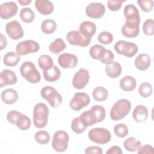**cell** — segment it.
<instances>
[{
	"label": "cell",
	"instance_id": "ab89813d",
	"mask_svg": "<svg viewBox=\"0 0 154 154\" xmlns=\"http://www.w3.org/2000/svg\"><path fill=\"white\" fill-rule=\"evenodd\" d=\"M114 132L118 137L124 138L128 135L129 130L125 124L119 123L114 127Z\"/></svg>",
	"mask_w": 154,
	"mask_h": 154
},
{
	"label": "cell",
	"instance_id": "484cf974",
	"mask_svg": "<svg viewBox=\"0 0 154 154\" xmlns=\"http://www.w3.org/2000/svg\"><path fill=\"white\" fill-rule=\"evenodd\" d=\"M1 97L4 103L7 105H11L17 100L19 95L15 90L13 88H7L1 93Z\"/></svg>",
	"mask_w": 154,
	"mask_h": 154
},
{
	"label": "cell",
	"instance_id": "60d3db41",
	"mask_svg": "<svg viewBox=\"0 0 154 154\" xmlns=\"http://www.w3.org/2000/svg\"><path fill=\"white\" fill-rule=\"evenodd\" d=\"M112 34L108 31H102L97 36V40L99 43L103 45H109L113 41Z\"/></svg>",
	"mask_w": 154,
	"mask_h": 154
},
{
	"label": "cell",
	"instance_id": "1f68e13d",
	"mask_svg": "<svg viewBox=\"0 0 154 154\" xmlns=\"http://www.w3.org/2000/svg\"><path fill=\"white\" fill-rule=\"evenodd\" d=\"M141 145V141L137 140L135 138L132 137L126 138L123 142V146L125 149L131 152L137 151Z\"/></svg>",
	"mask_w": 154,
	"mask_h": 154
},
{
	"label": "cell",
	"instance_id": "5bb4252c",
	"mask_svg": "<svg viewBox=\"0 0 154 154\" xmlns=\"http://www.w3.org/2000/svg\"><path fill=\"white\" fill-rule=\"evenodd\" d=\"M66 40L72 45L85 47L90 45L91 39L84 37L78 31H70L66 34Z\"/></svg>",
	"mask_w": 154,
	"mask_h": 154
},
{
	"label": "cell",
	"instance_id": "ba28073f",
	"mask_svg": "<svg viewBox=\"0 0 154 154\" xmlns=\"http://www.w3.org/2000/svg\"><path fill=\"white\" fill-rule=\"evenodd\" d=\"M69 136L67 132L64 131L60 130L56 131L52 141V147L58 152H64L68 147Z\"/></svg>",
	"mask_w": 154,
	"mask_h": 154
},
{
	"label": "cell",
	"instance_id": "f546056e",
	"mask_svg": "<svg viewBox=\"0 0 154 154\" xmlns=\"http://www.w3.org/2000/svg\"><path fill=\"white\" fill-rule=\"evenodd\" d=\"M57 25L56 22L51 19H48L43 20L41 24L42 31L46 34L54 33L57 29Z\"/></svg>",
	"mask_w": 154,
	"mask_h": 154
},
{
	"label": "cell",
	"instance_id": "836d02e7",
	"mask_svg": "<svg viewBox=\"0 0 154 154\" xmlns=\"http://www.w3.org/2000/svg\"><path fill=\"white\" fill-rule=\"evenodd\" d=\"M37 63L39 67L43 71L49 69L54 66L53 60L51 57L45 54L41 55L38 58Z\"/></svg>",
	"mask_w": 154,
	"mask_h": 154
},
{
	"label": "cell",
	"instance_id": "7c38bea8",
	"mask_svg": "<svg viewBox=\"0 0 154 154\" xmlns=\"http://www.w3.org/2000/svg\"><path fill=\"white\" fill-rule=\"evenodd\" d=\"M90 80V73L88 70L81 68L76 72L72 79V85L78 90L83 89L87 85Z\"/></svg>",
	"mask_w": 154,
	"mask_h": 154
},
{
	"label": "cell",
	"instance_id": "f6af8a7d",
	"mask_svg": "<svg viewBox=\"0 0 154 154\" xmlns=\"http://www.w3.org/2000/svg\"><path fill=\"white\" fill-rule=\"evenodd\" d=\"M125 1H112L109 0L107 1V6L108 8L112 11H118L122 5V3Z\"/></svg>",
	"mask_w": 154,
	"mask_h": 154
},
{
	"label": "cell",
	"instance_id": "2e32d148",
	"mask_svg": "<svg viewBox=\"0 0 154 154\" xmlns=\"http://www.w3.org/2000/svg\"><path fill=\"white\" fill-rule=\"evenodd\" d=\"M105 8L100 2H91L85 8V13L90 18L100 19L105 14Z\"/></svg>",
	"mask_w": 154,
	"mask_h": 154
},
{
	"label": "cell",
	"instance_id": "4316f807",
	"mask_svg": "<svg viewBox=\"0 0 154 154\" xmlns=\"http://www.w3.org/2000/svg\"><path fill=\"white\" fill-rule=\"evenodd\" d=\"M43 74L44 79L46 81L52 82L59 79L61 76V71L57 66L54 65L51 69L43 71Z\"/></svg>",
	"mask_w": 154,
	"mask_h": 154
},
{
	"label": "cell",
	"instance_id": "7a4b0ae2",
	"mask_svg": "<svg viewBox=\"0 0 154 154\" xmlns=\"http://www.w3.org/2000/svg\"><path fill=\"white\" fill-rule=\"evenodd\" d=\"M131 109V103L126 99L118 100L112 106L109 115L114 121H118L126 117Z\"/></svg>",
	"mask_w": 154,
	"mask_h": 154
},
{
	"label": "cell",
	"instance_id": "52a82bcc",
	"mask_svg": "<svg viewBox=\"0 0 154 154\" xmlns=\"http://www.w3.org/2000/svg\"><path fill=\"white\" fill-rule=\"evenodd\" d=\"M88 138L91 141L98 144H105L111 139L110 132L104 128H95L88 132Z\"/></svg>",
	"mask_w": 154,
	"mask_h": 154
},
{
	"label": "cell",
	"instance_id": "cb8c5ba5",
	"mask_svg": "<svg viewBox=\"0 0 154 154\" xmlns=\"http://www.w3.org/2000/svg\"><path fill=\"white\" fill-rule=\"evenodd\" d=\"M135 67L141 71L147 70L150 66L151 60L150 57L146 54H140L135 60Z\"/></svg>",
	"mask_w": 154,
	"mask_h": 154
},
{
	"label": "cell",
	"instance_id": "5b68a950",
	"mask_svg": "<svg viewBox=\"0 0 154 154\" xmlns=\"http://www.w3.org/2000/svg\"><path fill=\"white\" fill-rule=\"evenodd\" d=\"M22 76L31 84L38 83L41 80V75L35 64L31 61H25L20 67Z\"/></svg>",
	"mask_w": 154,
	"mask_h": 154
},
{
	"label": "cell",
	"instance_id": "83f0119b",
	"mask_svg": "<svg viewBox=\"0 0 154 154\" xmlns=\"http://www.w3.org/2000/svg\"><path fill=\"white\" fill-rule=\"evenodd\" d=\"M119 85L123 90L125 91H131L135 88L137 81L133 76L126 75L120 80Z\"/></svg>",
	"mask_w": 154,
	"mask_h": 154
},
{
	"label": "cell",
	"instance_id": "603a6c76",
	"mask_svg": "<svg viewBox=\"0 0 154 154\" xmlns=\"http://www.w3.org/2000/svg\"><path fill=\"white\" fill-rule=\"evenodd\" d=\"M148 114L149 112L147 108L143 105H138L134 109L132 117L136 122L142 123L147 120Z\"/></svg>",
	"mask_w": 154,
	"mask_h": 154
},
{
	"label": "cell",
	"instance_id": "f1b7e54d",
	"mask_svg": "<svg viewBox=\"0 0 154 154\" xmlns=\"http://www.w3.org/2000/svg\"><path fill=\"white\" fill-rule=\"evenodd\" d=\"M20 60V56L14 52L11 51L5 54L3 58L4 64L8 67H14Z\"/></svg>",
	"mask_w": 154,
	"mask_h": 154
},
{
	"label": "cell",
	"instance_id": "4fadbf2b",
	"mask_svg": "<svg viewBox=\"0 0 154 154\" xmlns=\"http://www.w3.org/2000/svg\"><path fill=\"white\" fill-rule=\"evenodd\" d=\"M5 31L8 36L13 40H18L22 38L24 34L20 23L16 20H11L6 24Z\"/></svg>",
	"mask_w": 154,
	"mask_h": 154
},
{
	"label": "cell",
	"instance_id": "8fae6325",
	"mask_svg": "<svg viewBox=\"0 0 154 154\" xmlns=\"http://www.w3.org/2000/svg\"><path fill=\"white\" fill-rule=\"evenodd\" d=\"M90 102L89 96L84 92L76 93L70 101L71 109L75 111H79L87 106Z\"/></svg>",
	"mask_w": 154,
	"mask_h": 154
},
{
	"label": "cell",
	"instance_id": "c3c4849f",
	"mask_svg": "<svg viewBox=\"0 0 154 154\" xmlns=\"http://www.w3.org/2000/svg\"><path fill=\"white\" fill-rule=\"evenodd\" d=\"M107 154H122V149L117 146H113L111 147L106 152Z\"/></svg>",
	"mask_w": 154,
	"mask_h": 154
},
{
	"label": "cell",
	"instance_id": "ac0fdd59",
	"mask_svg": "<svg viewBox=\"0 0 154 154\" xmlns=\"http://www.w3.org/2000/svg\"><path fill=\"white\" fill-rule=\"evenodd\" d=\"M124 16L126 19V22H137L140 23L141 19L140 12L138 8L132 4L126 5L123 10Z\"/></svg>",
	"mask_w": 154,
	"mask_h": 154
},
{
	"label": "cell",
	"instance_id": "9a60e30c",
	"mask_svg": "<svg viewBox=\"0 0 154 154\" xmlns=\"http://www.w3.org/2000/svg\"><path fill=\"white\" fill-rule=\"evenodd\" d=\"M18 11V7L13 1L2 3L0 6V17L3 20H7L15 16Z\"/></svg>",
	"mask_w": 154,
	"mask_h": 154
},
{
	"label": "cell",
	"instance_id": "7402d4cb",
	"mask_svg": "<svg viewBox=\"0 0 154 154\" xmlns=\"http://www.w3.org/2000/svg\"><path fill=\"white\" fill-rule=\"evenodd\" d=\"M35 7L37 10L42 15H49L54 11V5L52 2L48 0H36Z\"/></svg>",
	"mask_w": 154,
	"mask_h": 154
},
{
	"label": "cell",
	"instance_id": "7dc6e473",
	"mask_svg": "<svg viewBox=\"0 0 154 154\" xmlns=\"http://www.w3.org/2000/svg\"><path fill=\"white\" fill-rule=\"evenodd\" d=\"M85 153L90 154V153H96V154H102L103 150L101 147L99 146H90L85 149Z\"/></svg>",
	"mask_w": 154,
	"mask_h": 154
},
{
	"label": "cell",
	"instance_id": "b9f144b4",
	"mask_svg": "<svg viewBox=\"0 0 154 154\" xmlns=\"http://www.w3.org/2000/svg\"><path fill=\"white\" fill-rule=\"evenodd\" d=\"M143 31L146 35H154V21L152 19H147L143 24Z\"/></svg>",
	"mask_w": 154,
	"mask_h": 154
},
{
	"label": "cell",
	"instance_id": "e575fe53",
	"mask_svg": "<svg viewBox=\"0 0 154 154\" xmlns=\"http://www.w3.org/2000/svg\"><path fill=\"white\" fill-rule=\"evenodd\" d=\"M20 17L23 22L30 23L34 20L35 14L31 8L25 7L20 10Z\"/></svg>",
	"mask_w": 154,
	"mask_h": 154
},
{
	"label": "cell",
	"instance_id": "7bdbcfd3",
	"mask_svg": "<svg viewBox=\"0 0 154 154\" xmlns=\"http://www.w3.org/2000/svg\"><path fill=\"white\" fill-rule=\"evenodd\" d=\"M137 2L142 11L146 13L151 11L153 8V0H138Z\"/></svg>",
	"mask_w": 154,
	"mask_h": 154
},
{
	"label": "cell",
	"instance_id": "ee69618b",
	"mask_svg": "<svg viewBox=\"0 0 154 154\" xmlns=\"http://www.w3.org/2000/svg\"><path fill=\"white\" fill-rule=\"evenodd\" d=\"M105 49V48L100 45H94L91 46L89 50V54L91 57L94 60H98L102 51Z\"/></svg>",
	"mask_w": 154,
	"mask_h": 154
},
{
	"label": "cell",
	"instance_id": "d6a6232c",
	"mask_svg": "<svg viewBox=\"0 0 154 154\" xmlns=\"http://www.w3.org/2000/svg\"><path fill=\"white\" fill-rule=\"evenodd\" d=\"M92 94L95 100L97 102H103L107 99L108 92L105 87L99 86L93 90Z\"/></svg>",
	"mask_w": 154,
	"mask_h": 154
},
{
	"label": "cell",
	"instance_id": "44dd1931",
	"mask_svg": "<svg viewBox=\"0 0 154 154\" xmlns=\"http://www.w3.org/2000/svg\"><path fill=\"white\" fill-rule=\"evenodd\" d=\"M79 31L84 37L91 39L96 32V26L94 22L85 20L80 24Z\"/></svg>",
	"mask_w": 154,
	"mask_h": 154
},
{
	"label": "cell",
	"instance_id": "f907efd6",
	"mask_svg": "<svg viewBox=\"0 0 154 154\" xmlns=\"http://www.w3.org/2000/svg\"><path fill=\"white\" fill-rule=\"evenodd\" d=\"M32 2L31 0H18V2L22 5H28Z\"/></svg>",
	"mask_w": 154,
	"mask_h": 154
},
{
	"label": "cell",
	"instance_id": "ffe728a7",
	"mask_svg": "<svg viewBox=\"0 0 154 154\" xmlns=\"http://www.w3.org/2000/svg\"><path fill=\"white\" fill-rule=\"evenodd\" d=\"M17 81L16 74L11 70L4 69L0 74V87L14 85Z\"/></svg>",
	"mask_w": 154,
	"mask_h": 154
},
{
	"label": "cell",
	"instance_id": "d6986e66",
	"mask_svg": "<svg viewBox=\"0 0 154 154\" xmlns=\"http://www.w3.org/2000/svg\"><path fill=\"white\" fill-rule=\"evenodd\" d=\"M122 34L128 38H135L140 34V23L126 22L121 29Z\"/></svg>",
	"mask_w": 154,
	"mask_h": 154
},
{
	"label": "cell",
	"instance_id": "277c9868",
	"mask_svg": "<svg viewBox=\"0 0 154 154\" xmlns=\"http://www.w3.org/2000/svg\"><path fill=\"white\" fill-rule=\"evenodd\" d=\"M7 121L12 124L16 125L22 131L28 130L31 125L30 119L26 115L16 110H11L8 112L6 116Z\"/></svg>",
	"mask_w": 154,
	"mask_h": 154
},
{
	"label": "cell",
	"instance_id": "f35d334b",
	"mask_svg": "<svg viewBox=\"0 0 154 154\" xmlns=\"http://www.w3.org/2000/svg\"><path fill=\"white\" fill-rule=\"evenodd\" d=\"M86 128L87 127L82 124L79 117L74 118L71 122V129L77 134L83 133Z\"/></svg>",
	"mask_w": 154,
	"mask_h": 154
},
{
	"label": "cell",
	"instance_id": "d4e9b609",
	"mask_svg": "<svg viewBox=\"0 0 154 154\" xmlns=\"http://www.w3.org/2000/svg\"><path fill=\"white\" fill-rule=\"evenodd\" d=\"M105 71L107 76L111 78H116L119 77L122 72V68L120 64L117 61H112L106 64Z\"/></svg>",
	"mask_w": 154,
	"mask_h": 154
},
{
	"label": "cell",
	"instance_id": "8992f818",
	"mask_svg": "<svg viewBox=\"0 0 154 154\" xmlns=\"http://www.w3.org/2000/svg\"><path fill=\"white\" fill-rule=\"evenodd\" d=\"M40 94L53 108L59 107L62 103L61 95L53 87L49 85L44 87L40 91Z\"/></svg>",
	"mask_w": 154,
	"mask_h": 154
},
{
	"label": "cell",
	"instance_id": "4dcf8cb0",
	"mask_svg": "<svg viewBox=\"0 0 154 154\" xmlns=\"http://www.w3.org/2000/svg\"><path fill=\"white\" fill-rule=\"evenodd\" d=\"M66 47L64 41L61 38H57L49 45V50L53 54H58L64 51Z\"/></svg>",
	"mask_w": 154,
	"mask_h": 154
},
{
	"label": "cell",
	"instance_id": "30bf717a",
	"mask_svg": "<svg viewBox=\"0 0 154 154\" xmlns=\"http://www.w3.org/2000/svg\"><path fill=\"white\" fill-rule=\"evenodd\" d=\"M40 49L39 44L32 40H26L19 43L16 47V53L19 55H25L35 53Z\"/></svg>",
	"mask_w": 154,
	"mask_h": 154
},
{
	"label": "cell",
	"instance_id": "681fc988",
	"mask_svg": "<svg viewBox=\"0 0 154 154\" xmlns=\"http://www.w3.org/2000/svg\"><path fill=\"white\" fill-rule=\"evenodd\" d=\"M7 45V40L5 35L2 33H0V49H4Z\"/></svg>",
	"mask_w": 154,
	"mask_h": 154
},
{
	"label": "cell",
	"instance_id": "e0dca14e",
	"mask_svg": "<svg viewBox=\"0 0 154 154\" xmlns=\"http://www.w3.org/2000/svg\"><path fill=\"white\" fill-rule=\"evenodd\" d=\"M58 63L63 69H72L77 66L78 59L74 54L63 53L58 57Z\"/></svg>",
	"mask_w": 154,
	"mask_h": 154
},
{
	"label": "cell",
	"instance_id": "9c48e42d",
	"mask_svg": "<svg viewBox=\"0 0 154 154\" xmlns=\"http://www.w3.org/2000/svg\"><path fill=\"white\" fill-rule=\"evenodd\" d=\"M115 51L119 55H123L126 57H132L138 52V48L137 45L133 42L125 40L118 41L114 46Z\"/></svg>",
	"mask_w": 154,
	"mask_h": 154
},
{
	"label": "cell",
	"instance_id": "6da1fadb",
	"mask_svg": "<svg viewBox=\"0 0 154 154\" xmlns=\"http://www.w3.org/2000/svg\"><path fill=\"white\" fill-rule=\"evenodd\" d=\"M105 115V108L99 105H95L90 109L83 112L79 117L82 124L87 128L102 122Z\"/></svg>",
	"mask_w": 154,
	"mask_h": 154
},
{
	"label": "cell",
	"instance_id": "d590c367",
	"mask_svg": "<svg viewBox=\"0 0 154 154\" xmlns=\"http://www.w3.org/2000/svg\"><path fill=\"white\" fill-rule=\"evenodd\" d=\"M34 139L37 143L43 145L49 143L51 137L48 132L43 130H40L35 134Z\"/></svg>",
	"mask_w": 154,
	"mask_h": 154
},
{
	"label": "cell",
	"instance_id": "8d00e7d4",
	"mask_svg": "<svg viewBox=\"0 0 154 154\" xmlns=\"http://www.w3.org/2000/svg\"><path fill=\"white\" fill-rule=\"evenodd\" d=\"M114 55L112 51L105 48L102 51L99 57V60L103 64H108L113 61Z\"/></svg>",
	"mask_w": 154,
	"mask_h": 154
},
{
	"label": "cell",
	"instance_id": "bcb514c9",
	"mask_svg": "<svg viewBox=\"0 0 154 154\" xmlns=\"http://www.w3.org/2000/svg\"><path fill=\"white\" fill-rule=\"evenodd\" d=\"M137 151L138 154H145V153L153 154L154 153L153 147L149 144H146L144 146L141 145L138 147Z\"/></svg>",
	"mask_w": 154,
	"mask_h": 154
},
{
	"label": "cell",
	"instance_id": "74e56055",
	"mask_svg": "<svg viewBox=\"0 0 154 154\" xmlns=\"http://www.w3.org/2000/svg\"><path fill=\"white\" fill-rule=\"evenodd\" d=\"M153 92L152 85L149 82H143L138 88V93L143 97H149Z\"/></svg>",
	"mask_w": 154,
	"mask_h": 154
},
{
	"label": "cell",
	"instance_id": "3957f363",
	"mask_svg": "<svg viewBox=\"0 0 154 154\" xmlns=\"http://www.w3.org/2000/svg\"><path fill=\"white\" fill-rule=\"evenodd\" d=\"M49 108L45 103H38L33 109V123L37 128H45L48 122Z\"/></svg>",
	"mask_w": 154,
	"mask_h": 154
}]
</instances>
